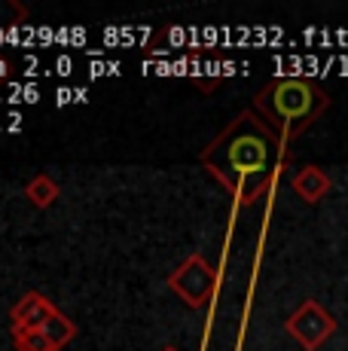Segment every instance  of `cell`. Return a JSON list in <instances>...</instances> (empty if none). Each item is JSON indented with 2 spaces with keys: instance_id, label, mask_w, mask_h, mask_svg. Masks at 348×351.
Returning <instances> with one entry per match:
<instances>
[{
  "instance_id": "ba28073f",
  "label": "cell",
  "mask_w": 348,
  "mask_h": 351,
  "mask_svg": "<svg viewBox=\"0 0 348 351\" xmlns=\"http://www.w3.org/2000/svg\"><path fill=\"white\" fill-rule=\"evenodd\" d=\"M12 342L18 351H62L43 330H12Z\"/></svg>"
},
{
  "instance_id": "5b68a950",
  "label": "cell",
  "mask_w": 348,
  "mask_h": 351,
  "mask_svg": "<svg viewBox=\"0 0 348 351\" xmlns=\"http://www.w3.org/2000/svg\"><path fill=\"white\" fill-rule=\"evenodd\" d=\"M58 315V308L46 300L43 293L31 290L12 306V330H40Z\"/></svg>"
},
{
  "instance_id": "7a4b0ae2",
  "label": "cell",
  "mask_w": 348,
  "mask_h": 351,
  "mask_svg": "<svg viewBox=\"0 0 348 351\" xmlns=\"http://www.w3.org/2000/svg\"><path fill=\"white\" fill-rule=\"evenodd\" d=\"M253 110L266 119L284 141L299 138L303 132L318 123L330 107V95L312 80L303 77H281L266 83L253 95Z\"/></svg>"
},
{
  "instance_id": "6da1fadb",
  "label": "cell",
  "mask_w": 348,
  "mask_h": 351,
  "mask_svg": "<svg viewBox=\"0 0 348 351\" xmlns=\"http://www.w3.org/2000/svg\"><path fill=\"white\" fill-rule=\"evenodd\" d=\"M199 162L232 193L236 208H247L275 186L287 162V141L247 107L205 147Z\"/></svg>"
},
{
  "instance_id": "9c48e42d",
  "label": "cell",
  "mask_w": 348,
  "mask_h": 351,
  "mask_svg": "<svg viewBox=\"0 0 348 351\" xmlns=\"http://www.w3.org/2000/svg\"><path fill=\"white\" fill-rule=\"evenodd\" d=\"M162 351H180V348H174V346H165Z\"/></svg>"
},
{
  "instance_id": "52a82bcc",
  "label": "cell",
  "mask_w": 348,
  "mask_h": 351,
  "mask_svg": "<svg viewBox=\"0 0 348 351\" xmlns=\"http://www.w3.org/2000/svg\"><path fill=\"white\" fill-rule=\"evenodd\" d=\"M58 184L49 178V174H34V178L25 184V195H28V202L34 208H52L58 199Z\"/></svg>"
},
{
  "instance_id": "277c9868",
  "label": "cell",
  "mask_w": 348,
  "mask_h": 351,
  "mask_svg": "<svg viewBox=\"0 0 348 351\" xmlns=\"http://www.w3.org/2000/svg\"><path fill=\"white\" fill-rule=\"evenodd\" d=\"M284 330L293 342H299L303 351H318L336 333V318L318 300H303L297 312L284 321Z\"/></svg>"
},
{
  "instance_id": "8992f818",
  "label": "cell",
  "mask_w": 348,
  "mask_h": 351,
  "mask_svg": "<svg viewBox=\"0 0 348 351\" xmlns=\"http://www.w3.org/2000/svg\"><path fill=\"white\" fill-rule=\"evenodd\" d=\"M290 190L297 193L299 199L306 202V205H314V202H321L327 193L333 190V180H330V174H327L324 168H318V165H303L297 174H293Z\"/></svg>"
},
{
  "instance_id": "3957f363",
  "label": "cell",
  "mask_w": 348,
  "mask_h": 351,
  "mask_svg": "<svg viewBox=\"0 0 348 351\" xmlns=\"http://www.w3.org/2000/svg\"><path fill=\"white\" fill-rule=\"evenodd\" d=\"M169 287L190 308H202V306H208L214 300V293H217V269H214L202 254H190L169 275Z\"/></svg>"
}]
</instances>
